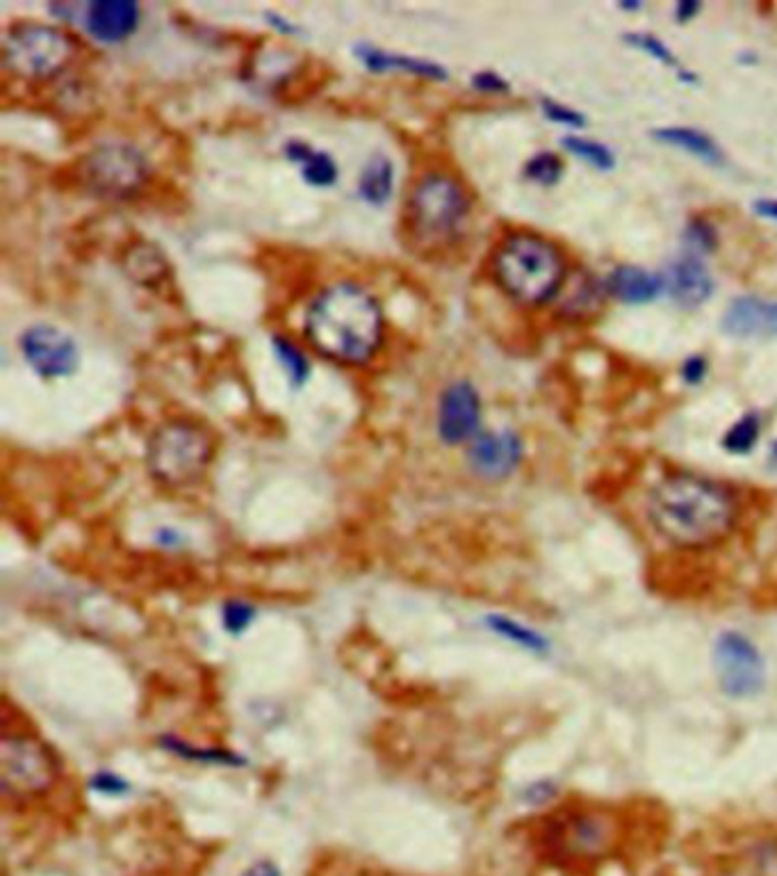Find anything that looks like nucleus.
Returning <instances> with one entry per match:
<instances>
[{"mask_svg": "<svg viewBox=\"0 0 777 876\" xmlns=\"http://www.w3.org/2000/svg\"><path fill=\"white\" fill-rule=\"evenodd\" d=\"M737 514V498L726 484L693 472L666 477L648 502L652 527L680 548H703L728 537Z\"/></svg>", "mask_w": 777, "mask_h": 876, "instance_id": "1", "label": "nucleus"}, {"mask_svg": "<svg viewBox=\"0 0 777 876\" xmlns=\"http://www.w3.org/2000/svg\"><path fill=\"white\" fill-rule=\"evenodd\" d=\"M381 336V306L358 283H333L321 290L308 306L306 338L315 352L335 363L365 365L377 354Z\"/></svg>", "mask_w": 777, "mask_h": 876, "instance_id": "2", "label": "nucleus"}, {"mask_svg": "<svg viewBox=\"0 0 777 876\" xmlns=\"http://www.w3.org/2000/svg\"><path fill=\"white\" fill-rule=\"evenodd\" d=\"M493 270L506 295L529 306L550 302L566 279L558 249L533 233L508 235L495 252Z\"/></svg>", "mask_w": 777, "mask_h": 876, "instance_id": "3", "label": "nucleus"}, {"mask_svg": "<svg viewBox=\"0 0 777 876\" xmlns=\"http://www.w3.org/2000/svg\"><path fill=\"white\" fill-rule=\"evenodd\" d=\"M214 459V439L205 424L172 418L157 424L146 443V468L160 487L178 491L199 484Z\"/></svg>", "mask_w": 777, "mask_h": 876, "instance_id": "4", "label": "nucleus"}, {"mask_svg": "<svg viewBox=\"0 0 777 876\" xmlns=\"http://www.w3.org/2000/svg\"><path fill=\"white\" fill-rule=\"evenodd\" d=\"M470 212L463 185L443 172H428L415 180L407 199V231L422 247L447 243L459 233Z\"/></svg>", "mask_w": 777, "mask_h": 876, "instance_id": "5", "label": "nucleus"}, {"mask_svg": "<svg viewBox=\"0 0 777 876\" xmlns=\"http://www.w3.org/2000/svg\"><path fill=\"white\" fill-rule=\"evenodd\" d=\"M75 56V42L52 23L19 21L3 37V65L23 81H48Z\"/></svg>", "mask_w": 777, "mask_h": 876, "instance_id": "6", "label": "nucleus"}, {"mask_svg": "<svg viewBox=\"0 0 777 876\" xmlns=\"http://www.w3.org/2000/svg\"><path fill=\"white\" fill-rule=\"evenodd\" d=\"M60 774V758L42 737L23 731L0 737V787L8 799H37L58 785Z\"/></svg>", "mask_w": 777, "mask_h": 876, "instance_id": "7", "label": "nucleus"}, {"mask_svg": "<svg viewBox=\"0 0 777 876\" xmlns=\"http://www.w3.org/2000/svg\"><path fill=\"white\" fill-rule=\"evenodd\" d=\"M78 174L90 195L105 201H126L142 190L149 178V163L138 147L105 142L80 161Z\"/></svg>", "mask_w": 777, "mask_h": 876, "instance_id": "8", "label": "nucleus"}, {"mask_svg": "<svg viewBox=\"0 0 777 876\" xmlns=\"http://www.w3.org/2000/svg\"><path fill=\"white\" fill-rule=\"evenodd\" d=\"M720 692L734 701L755 699L766 687V662L757 644L739 630L716 636L711 651Z\"/></svg>", "mask_w": 777, "mask_h": 876, "instance_id": "9", "label": "nucleus"}, {"mask_svg": "<svg viewBox=\"0 0 777 876\" xmlns=\"http://www.w3.org/2000/svg\"><path fill=\"white\" fill-rule=\"evenodd\" d=\"M552 842L566 859L591 861L615 842V821L604 810H573L556 821Z\"/></svg>", "mask_w": 777, "mask_h": 876, "instance_id": "10", "label": "nucleus"}, {"mask_svg": "<svg viewBox=\"0 0 777 876\" xmlns=\"http://www.w3.org/2000/svg\"><path fill=\"white\" fill-rule=\"evenodd\" d=\"M19 350L44 379L69 377L78 367V344L69 334L52 325H33L19 338Z\"/></svg>", "mask_w": 777, "mask_h": 876, "instance_id": "11", "label": "nucleus"}, {"mask_svg": "<svg viewBox=\"0 0 777 876\" xmlns=\"http://www.w3.org/2000/svg\"><path fill=\"white\" fill-rule=\"evenodd\" d=\"M481 432V397L470 382L449 384L438 400L436 434L445 445H470Z\"/></svg>", "mask_w": 777, "mask_h": 876, "instance_id": "12", "label": "nucleus"}, {"mask_svg": "<svg viewBox=\"0 0 777 876\" xmlns=\"http://www.w3.org/2000/svg\"><path fill=\"white\" fill-rule=\"evenodd\" d=\"M522 455V439L514 430L479 432L468 445V466L481 480L502 482L520 468Z\"/></svg>", "mask_w": 777, "mask_h": 876, "instance_id": "13", "label": "nucleus"}, {"mask_svg": "<svg viewBox=\"0 0 777 876\" xmlns=\"http://www.w3.org/2000/svg\"><path fill=\"white\" fill-rule=\"evenodd\" d=\"M142 10L132 0H94L85 8V31L101 44H121L140 28Z\"/></svg>", "mask_w": 777, "mask_h": 876, "instance_id": "14", "label": "nucleus"}, {"mask_svg": "<svg viewBox=\"0 0 777 876\" xmlns=\"http://www.w3.org/2000/svg\"><path fill=\"white\" fill-rule=\"evenodd\" d=\"M663 285L671 292V297L684 308L703 306L714 292V279L707 270V265L693 254L678 258L671 268H668Z\"/></svg>", "mask_w": 777, "mask_h": 876, "instance_id": "15", "label": "nucleus"}, {"mask_svg": "<svg viewBox=\"0 0 777 876\" xmlns=\"http://www.w3.org/2000/svg\"><path fill=\"white\" fill-rule=\"evenodd\" d=\"M722 329L737 338H777V302L737 297L722 315Z\"/></svg>", "mask_w": 777, "mask_h": 876, "instance_id": "16", "label": "nucleus"}, {"mask_svg": "<svg viewBox=\"0 0 777 876\" xmlns=\"http://www.w3.org/2000/svg\"><path fill=\"white\" fill-rule=\"evenodd\" d=\"M283 153L292 165L299 167L304 180L313 185V188H331V185H335L340 170L331 153L319 151L302 140L285 142Z\"/></svg>", "mask_w": 777, "mask_h": 876, "instance_id": "17", "label": "nucleus"}, {"mask_svg": "<svg viewBox=\"0 0 777 876\" xmlns=\"http://www.w3.org/2000/svg\"><path fill=\"white\" fill-rule=\"evenodd\" d=\"M356 58L363 62L365 69L369 71H377V73H386V71H407L413 75H422V78H432V81H445L447 71L436 65V62H428V60H420L413 56H399V52H390V50H381L377 46H369V44H358L356 46Z\"/></svg>", "mask_w": 777, "mask_h": 876, "instance_id": "18", "label": "nucleus"}, {"mask_svg": "<svg viewBox=\"0 0 777 876\" xmlns=\"http://www.w3.org/2000/svg\"><path fill=\"white\" fill-rule=\"evenodd\" d=\"M609 290L615 300L625 304H648L661 295L663 279L636 265H621L609 277Z\"/></svg>", "mask_w": 777, "mask_h": 876, "instance_id": "19", "label": "nucleus"}, {"mask_svg": "<svg viewBox=\"0 0 777 876\" xmlns=\"http://www.w3.org/2000/svg\"><path fill=\"white\" fill-rule=\"evenodd\" d=\"M126 275L144 288H155L167 279L169 262L167 256L160 252L153 243L138 241L132 243L123 256Z\"/></svg>", "mask_w": 777, "mask_h": 876, "instance_id": "20", "label": "nucleus"}, {"mask_svg": "<svg viewBox=\"0 0 777 876\" xmlns=\"http://www.w3.org/2000/svg\"><path fill=\"white\" fill-rule=\"evenodd\" d=\"M395 192V165L388 155L374 153L358 176V195L369 206H384Z\"/></svg>", "mask_w": 777, "mask_h": 876, "instance_id": "21", "label": "nucleus"}, {"mask_svg": "<svg viewBox=\"0 0 777 876\" xmlns=\"http://www.w3.org/2000/svg\"><path fill=\"white\" fill-rule=\"evenodd\" d=\"M652 136L659 142L673 144L675 149H682V151H686V153H691L695 157H701V161H705V163H711V165L722 163L720 147L709 136H705V132L695 130V128L666 126V128H657Z\"/></svg>", "mask_w": 777, "mask_h": 876, "instance_id": "22", "label": "nucleus"}, {"mask_svg": "<svg viewBox=\"0 0 777 876\" xmlns=\"http://www.w3.org/2000/svg\"><path fill=\"white\" fill-rule=\"evenodd\" d=\"M486 626L491 632L502 636L504 642L514 644L522 651H529L533 655H545L552 649L545 634H541L539 630H533L531 626H527L514 617H508V615H488Z\"/></svg>", "mask_w": 777, "mask_h": 876, "instance_id": "23", "label": "nucleus"}, {"mask_svg": "<svg viewBox=\"0 0 777 876\" xmlns=\"http://www.w3.org/2000/svg\"><path fill=\"white\" fill-rule=\"evenodd\" d=\"M160 747L165 751L183 758V760H190V762H201V764H222V767H235V764H243V758L237 754L222 749V747H197L190 745L187 739H180L176 735H163L160 737Z\"/></svg>", "mask_w": 777, "mask_h": 876, "instance_id": "24", "label": "nucleus"}, {"mask_svg": "<svg viewBox=\"0 0 777 876\" xmlns=\"http://www.w3.org/2000/svg\"><path fill=\"white\" fill-rule=\"evenodd\" d=\"M760 434H762L760 413H745L732 424L726 436H722V447H726V453L734 457H743L747 453H753V447L760 441Z\"/></svg>", "mask_w": 777, "mask_h": 876, "instance_id": "25", "label": "nucleus"}, {"mask_svg": "<svg viewBox=\"0 0 777 876\" xmlns=\"http://www.w3.org/2000/svg\"><path fill=\"white\" fill-rule=\"evenodd\" d=\"M272 348L276 359L281 361L283 370L287 373V379L294 386H304L306 379L310 377V363L306 354L285 336H272Z\"/></svg>", "mask_w": 777, "mask_h": 876, "instance_id": "26", "label": "nucleus"}, {"mask_svg": "<svg viewBox=\"0 0 777 876\" xmlns=\"http://www.w3.org/2000/svg\"><path fill=\"white\" fill-rule=\"evenodd\" d=\"M222 628L231 634V636H243L256 621L258 617V609L251 600L245 598H228L222 605Z\"/></svg>", "mask_w": 777, "mask_h": 876, "instance_id": "27", "label": "nucleus"}, {"mask_svg": "<svg viewBox=\"0 0 777 876\" xmlns=\"http://www.w3.org/2000/svg\"><path fill=\"white\" fill-rule=\"evenodd\" d=\"M564 147H566L570 153H575L577 157H581V161H586L588 165H593V167H598V170H604V172H607V170H613V165H615L613 153H611L602 142L570 136V138H564Z\"/></svg>", "mask_w": 777, "mask_h": 876, "instance_id": "28", "label": "nucleus"}, {"mask_svg": "<svg viewBox=\"0 0 777 876\" xmlns=\"http://www.w3.org/2000/svg\"><path fill=\"white\" fill-rule=\"evenodd\" d=\"M561 174H564V165H561V161L554 153H548V151L533 155L531 161L525 165V176L533 183H541V185L558 183Z\"/></svg>", "mask_w": 777, "mask_h": 876, "instance_id": "29", "label": "nucleus"}, {"mask_svg": "<svg viewBox=\"0 0 777 876\" xmlns=\"http://www.w3.org/2000/svg\"><path fill=\"white\" fill-rule=\"evenodd\" d=\"M627 42L632 44V46H636L638 50H643V52H648L650 58H655V60H659L661 65H666V67H680V62H678V58H675V52L668 48L659 37H655V35H650V33H629L627 35Z\"/></svg>", "mask_w": 777, "mask_h": 876, "instance_id": "30", "label": "nucleus"}, {"mask_svg": "<svg viewBox=\"0 0 777 876\" xmlns=\"http://www.w3.org/2000/svg\"><path fill=\"white\" fill-rule=\"evenodd\" d=\"M541 105H543L545 117H548L550 121H554V124L570 126V128H584V126H586V117H584L579 110L570 108V105H566V103H558V101H552V98H543Z\"/></svg>", "mask_w": 777, "mask_h": 876, "instance_id": "31", "label": "nucleus"}, {"mask_svg": "<svg viewBox=\"0 0 777 876\" xmlns=\"http://www.w3.org/2000/svg\"><path fill=\"white\" fill-rule=\"evenodd\" d=\"M90 790L103 796H123L130 792V783L117 772H110V769H101L90 779Z\"/></svg>", "mask_w": 777, "mask_h": 876, "instance_id": "32", "label": "nucleus"}, {"mask_svg": "<svg viewBox=\"0 0 777 876\" xmlns=\"http://www.w3.org/2000/svg\"><path fill=\"white\" fill-rule=\"evenodd\" d=\"M686 235H688V243L698 247L701 252H711L716 247V231L703 220L691 222Z\"/></svg>", "mask_w": 777, "mask_h": 876, "instance_id": "33", "label": "nucleus"}, {"mask_svg": "<svg viewBox=\"0 0 777 876\" xmlns=\"http://www.w3.org/2000/svg\"><path fill=\"white\" fill-rule=\"evenodd\" d=\"M472 87L486 94H504L508 92V83L495 71H476L472 75Z\"/></svg>", "mask_w": 777, "mask_h": 876, "instance_id": "34", "label": "nucleus"}, {"mask_svg": "<svg viewBox=\"0 0 777 876\" xmlns=\"http://www.w3.org/2000/svg\"><path fill=\"white\" fill-rule=\"evenodd\" d=\"M705 375H707V361L703 357H691L684 361V365H682L684 382L695 386L705 379Z\"/></svg>", "mask_w": 777, "mask_h": 876, "instance_id": "35", "label": "nucleus"}, {"mask_svg": "<svg viewBox=\"0 0 777 876\" xmlns=\"http://www.w3.org/2000/svg\"><path fill=\"white\" fill-rule=\"evenodd\" d=\"M243 876H281V869L272 861H258L243 872Z\"/></svg>", "mask_w": 777, "mask_h": 876, "instance_id": "36", "label": "nucleus"}, {"mask_svg": "<svg viewBox=\"0 0 777 876\" xmlns=\"http://www.w3.org/2000/svg\"><path fill=\"white\" fill-rule=\"evenodd\" d=\"M753 210L757 212V215H762L770 222H777V199H757L753 203Z\"/></svg>", "mask_w": 777, "mask_h": 876, "instance_id": "37", "label": "nucleus"}, {"mask_svg": "<svg viewBox=\"0 0 777 876\" xmlns=\"http://www.w3.org/2000/svg\"><path fill=\"white\" fill-rule=\"evenodd\" d=\"M554 794V787H550V785H545V783H533L529 790H527V796H529V802H545V799H550V796Z\"/></svg>", "mask_w": 777, "mask_h": 876, "instance_id": "38", "label": "nucleus"}, {"mask_svg": "<svg viewBox=\"0 0 777 876\" xmlns=\"http://www.w3.org/2000/svg\"><path fill=\"white\" fill-rule=\"evenodd\" d=\"M698 12H701V5H698V3H688V0H684V3H680V5L675 8L678 21H688L691 16H695Z\"/></svg>", "mask_w": 777, "mask_h": 876, "instance_id": "39", "label": "nucleus"}, {"mask_svg": "<svg viewBox=\"0 0 777 876\" xmlns=\"http://www.w3.org/2000/svg\"><path fill=\"white\" fill-rule=\"evenodd\" d=\"M178 535L174 533V527H160V533H157V541H160V546H165V548H172V546H176L178 544Z\"/></svg>", "mask_w": 777, "mask_h": 876, "instance_id": "40", "label": "nucleus"}, {"mask_svg": "<svg viewBox=\"0 0 777 876\" xmlns=\"http://www.w3.org/2000/svg\"><path fill=\"white\" fill-rule=\"evenodd\" d=\"M770 457H773V462H777V443L770 445Z\"/></svg>", "mask_w": 777, "mask_h": 876, "instance_id": "41", "label": "nucleus"}]
</instances>
